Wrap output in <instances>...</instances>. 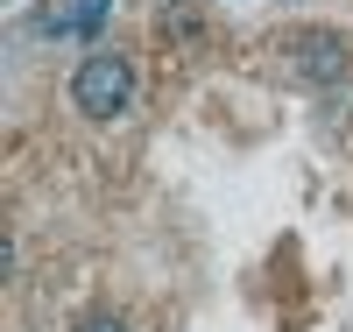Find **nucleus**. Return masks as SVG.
I'll return each mask as SVG.
<instances>
[{"label":"nucleus","instance_id":"nucleus-2","mask_svg":"<svg viewBox=\"0 0 353 332\" xmlns=\"http://www.w3.org/2000/svg\"><path fill=\"white\" fill-rule=\"evenodd\" d=\"M283 57H290V78H304V85H339L346 78V43L332 28H297L283 43Z\"/></svg>","mask_w":353,"mask_h":332},{"label":"nucleus","instance_id":"nucleus-4","mask_svg":"<svg viewBox=\"0 0 353 332\" xmlns=\"http://www.w3.org/2000/svg\"><path fill=\"white\" fill-rule=\"evenodd\" d=\"M85 332H128L121 318H92V325H85Z\"/></svg>","mask_w":353,"mask_h":332},{"label":"nucleus","instance_id":"nucleus-1","mask_svg":"<svg viewBox=\"0 0 353 332\" xmlns=\"http://www.w3.org/2000/svg\"><path fill=\"white\" fill-rule=\"evenodd\" d=\"M71 99H78L85 120L128 113V99H134V64H128L121 50H92V57L78 64V78H71Z\"/></svg>","mask_w":353,"mask_h":332},{"label":"nucleus","instance_id":"nucleus-3","mask_svg":"<svg viewBox=\"0 0 353 332\" xmlns=\"http://www.w3.org/2000/svg\"><path fill=\"white\" fill-rule=\"evenodd\" d=\"M106 14H113V0H78L71 14H50V28H57V36H99Z\"/></svg>","mask_w":353,"mask_h":332}]
</instances>
